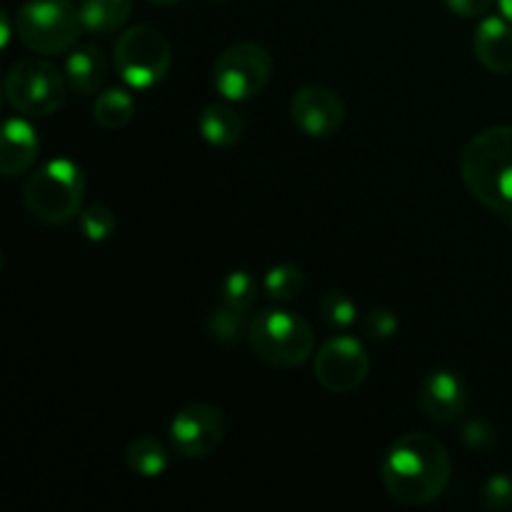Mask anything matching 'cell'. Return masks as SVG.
<instances>
[{"instance_id":"cell-1","label":"cell","mask_w":512,"mask_h":512,"mask_svg":"<svg viewBox=\"0 0 512 512\" xmlns=\"http://www.w3.org/2000/svg\"><path fill=\"white\" fill-rule=\"evenodd\" d=\"M453 475L450 453L428 433H405L395 440L380 465V480L395 503L423 508L445 493Z\"/></svg>"},{"instance_id":"cell-2","label":"cell","mask_w":512,"mask_h":512,"mask_svg":"<svg viewBox=\"0 0 512 512\" xmlns=\"http://www.w3.org/2000/svg\"><path fill=\"white\" fill-rule=\"evenodd\" d=\"M460 178L480 205L512 213V125L480 130L460 153Z\"/></svg>"},{"instance_id":"cell-3","label":"cell","mask_w":512,"mask_h":512,"mask_svg":"<svg viewBox=\"0 0 512 512\" xmlns=\"http://www.w3.org/2000/svg\"><path fill=\"white\" fill-rule=\"evenodd\" d=\"M85 200V173L78 163L58 158L35 170L23 188L28 213L43 225H65L78 218Z\"/></svg>"},{"instance_id":"cell-4","label":"cell","mask_w":512,"mask_h":512,"mask_svg":"<svg viewBox=\"0 0 512 512\" xmlns=\"http://www.w3.org/2000/svg\"><path fill=\"white\" fill-rule=\"evenodd\" d=\"M248 343L260 363L278 370H293L315 353V333L308 320L293 310L270 308L253 318Z\"/></svg>"},{"instance_id":"cell-5","label":"cell","mask_w":512,"mask_h":512,"mask_svg":"<svg viewBox=\"0 0 512 512\" xmlns=\"http://www.w3.org/2000/svg\"><path fill=\"white\" fill-rule=\"evenodd\" d=\"M65 93H68V78L65 70L45 55H28L20 58L5 75V100L10 108L28 118H48L55 110L63 108Z\"/></svg>"},{"instance_id":"cell-6","label":"cell","mask_w":512,"mask_h":512,"mask_svg":"<svg viewBox=\"0 0 512 512\" xmlns=\"http://www.w3.org/2000/svg\"><path fill=\"white\" fill-rule=\"evenodd\" d=\"M18 38L38 55H60L78 43L83 18L70 0H28L18 10Z\"/></svg>"},{"instance_id":"cell-7","label":"cell","mask_w":512,"mask_h":512,"mask_svg":"<svg viewBox=\"0 0 512 512\" xmlns=\"http://www.w3.org/2000/svg\"><path fill=\"white\" fill-rule=\"evenodd\" d=\"M113 63L128 88L148 90L168 78L173 48L160 30L150 25H133L115 43Z\"/></svg>"},{"instance_id":"cell-8","label":"cell","mask_w":512,"mask_h":512,"mask_svg":"<svg viewBox=\"0 0 512 512\" xmlns=\"http://www.w3.org/2000/svg\"><path fill=\"white\" fill-rule=\"evenodd\" d=\"M273 78V55L260 43H235L213 63V85L230 103H243L268 88Z\"/></svg>"},{"instance_id":"cell-9","label":"cell","mask_w":512,"mask_h":512,"mask_svg":"<svg viewBox=\"0 0 512 512\" xmlns=\"http://www.w3.org/2000/svg\"><path fill=\"white\" fill-rule=\"evenodd\" d=\"M313 373L328 393H353L368 380L370 355L353 335H335L315 353Z\"/></svg>"},{"instance_id":"cell-10","label":"cell","mask_w":512,"mask_h":512,"mask_svg":"<svg viewBox=\"0 0 512 512\" xmlns=\"http://www.w3.org/2000/svg\"><path fill=\"white\" fill-rule=\"evenodd\" d=\"M225 440V415L213 403H193L178 410L170 423V443L183 458H208Z\"/></svg>"},{"instance_id":"cell-11","label":"cell","mask_w":512,"mask_h":512,"mask_svg":"<svg viewBox=\"0 0 512 512\" xmlns=\"http://www.w3.org/2000/svg\"><path fill=\"white\" fill-rule=\"evenodd\" d=\"M290 118L310 138H333L345 123V103L325 85H305L290 100Z\"/></svg>"},{"instance_id":"cell-12","label":"cell","mask_w":512,"mask_h":512,"mask_svg":"<svg viewBox=\"0 0 512 512\" xmlns=\"http://www.w3.org/2000/svg\"><path fill=\"white\" fill-rule=\"evenodd\" d=\"M420 410L435 425L458 423L470 403V393L465 380L455 370L438 368L430 370L420 383L418 393Z\"/></svg>"},{"instance_id":"cell-13","label":"cell","mask_w":512,"mask_h":512,"mask_svg":"<svg viewBox=\"0 0 512 512\" xmlns=\"http://www.w3.org/2000/svg\"><path fill=\"white\" fill-rule=\"evenodd\" d=\"M475 58L483 68L495 75L512 73V23L508 18H490L480 20L473 38Z\"/></svg>"},{"instance_id":"cell-14","label":"cell","mask_w":512,"mask_h":512,"mask_svg":"<svg viewBox=\"0 0 512 512\" xmlns=\"http://www.w3.org/2000/svg\"><path fill=\"white\" fill-rule=\"evenodd\" d=\"M40 155V138L25 118L5 120L3 145H0V170L5 178L28 173Z\"/></svg>"},{"instance_id":"cell-15","label":"cell","mask_w":512,"mask_h":512,"mask_svg":"<svg viewBox=\"0 0 512 512\" xmlns=\"http://www.w3.org/2000/svg\"><path fill=\"white\" fill-rule=\"evenodd\" d=\"M65 78L68 88L78 95L98 93L108 78V60L98 45H80L70 50L65 60Z\"/></svg>"},{"instance_id":"cell-16","label":"cell","mask_w":512,"mask_h":512,"mask_svg":"<svg viewBox=\"0 0 512 512\" xmlns=\"http://www.w3.org/2000/svg\"><path fill=\"white\" fill-rule=\"evenodd\" d=\"M198 130L205 143L213 145V148H233L245 133V118L233 105L210 103L200 113Z\"/></svg>"},{"instance_id":"cell-17","label":"cell","mask_w":512,"mask_h":512,"mask_svg":"<svg viewBox=\"0 0 512 512\" xmlns=\"http://www.w3.org/2000/svg\"><path fill=\"white\" fill-rule=\"evenodd\" d=\"M125 465L140 478H160L170 468V453L153 435H138L125 448Z\"/></svg>"},{"instance_id":"cell-18","label":"cell","mask_w":512,"mask_h":512,"mask_svg":"<svg viewBox=\"0 0 512 512\" xmlns=\"http://www.w3.org/2000/svg\"><path fill=\"white\" fill-rule=\"evenodd\" d=\"M135 0H80V18L83 28L90 33L108 35L123 28L133 15Z\"/></svg>"},{"instance_id":"cell-19","label":"cell","mask_w":512,"mask_h":512,"mask_svg":"<svg viewBox=\"0 0 512 512\" xmlns=\"http://www.w3.org/2000/svg\"><path fill=\"white\" fill-rule=\"evenodd\" d=\"M93 118L100 128L120 130L135 118V98L125 88H108L95 98Z\"/></svg>"},{"instance_id":"cell-20","label":"cell","mask_w":512,"mask_h":512,"mask_svg":"<svg viewBox=\"0 0 512 512\" xmlns=\"http://www.w3.org/2000/svg\"><path fill=\"white\" fill-rule=\"evenodd\" d=\"M250 323H253V320H248V313L220 303L218 308L210 310L208 318H205V330H208L210 338H213L215 343L233 345L238 343L243 335H248Z\"/></svg>"},{"instance_id":"cell-21","label":"cell","mask_w":512,"mask_h":512,"mask_svg":"<svg viewBox=\"0 0 512 512\" xmlns=\"http://www.w3.org/2000/svg\"><path fill=\"white\" fill-rule=\"evenodd\" d=\"M305 285H308L305 273L293 263L273 265L263 278L265 295H268L270 300H275V303H288V300H295L300 293H303Z\"/></svg>"},{"instance_id":"cell-22","label":"cell","mask_w":512,"mask_h":512,"mask_svg":"<svg viewBox=\"0 0 512 512\" xmlns=\"http://www.w3.org/2000/svg\"><path fill=\"white\" fill-rule=\"evenodd\" d=\"M318 315L330 330H350L360 323L358 305L345 290H328L320 295Z\"/></svg>"},{"instance_id":"cell-23","label":"cell","mask_w":512,"mask_h":512,"mask_svg":"<svg viewBox=\"0 0 512 512\" xmlns=\"http://www.w3.org/2000/svg\"><path fill=\"white\" fill-rule=\"evenodd\" d=\"M260 283L253 273L248 270H233L223 278V285H220V303L230 305L235 310H243V313H250L258 300Z\"/></svg>"},{"instance_id":"cell-24","label":"cell","mask_w":512,"mask_h":512,"mask_svg":"<svg viewBox=\"0 0 512 512\" xmlns=\"http://www.w3.org/2000/svg\"><path fill=\"white\" fill-rule=\"evenodd\" d=\"M80 230H83L85 238L90 243H105L110 235L118 228V218H115L113 210L103 203H93L88 208L80 210Z\"/></svg>"},{"instance_id":"cell-25","label":"cell","mask_w":512,"mask_h":512,"mask_svg":"<svg viewBox=\"0 0 512 512\" xmlns=\"http://www.w3.org/2000/svg\"><path fill=\"white\" fill-rule=\"evenodd\" d=\"M360 330H363L365 338L370 340H390L395 338L400 328L398 315L390 308H373L360 318Z\"/></svg>"},{"instance_id":"cell-26","label":"cell","mask_w":512,"mask_h":512,"mask_svg":"<svg viewBox=\"0 0 512 512\" xmlns=\"http://www.w3.org/2000/svg\"><path fill=\"white\" fill-rule=\"evenodd\" d=\"M480 503L485 510H508L512 508V478L508 475H493L480 490Z\"/></svg>"},{"instance_id":"cell-27","label":"cell","mask_w":512,"mask_h":512,"mask_svg":"<svg viewBox=\"0 0 512 512\" xmlns=\"http://www.w3.org/2000/svg\"><path fill=\"white\" fill-rule=\"evenodd\" d=\"M460 438H463V443L468 445L470 450H478V453H485V450L495 448V443H498V433H495L493 425L483 418L468 420V423L463 425Z\"/></svg>"},{"instance_id":"cell-28","label":"cell","mask_w":512,"mask_h":512,"mask_svg":"<svg viewBox=\"0 0 512 512\" xmlns=\"http://www.w3.org/2000/svg\"><path fill=\"white\" fill-rule=\"evenodd\" d=\"M495 0H445V5H448V10L453 15H458V18H485V15L490 13V8H493Z\"/></svg>"},{"instance_id":"cell-29","label":"cell","mask_w":512,"mask_h":512,"mask_svg":"<svg viewBox=\"0 0 512 512\" xmlns=\"http://www.w3.org/2000/svg\"><path fill=\"white\" fill-rule=\"evenodd\" d=\"M498 5H500V10H503L505 18L512 23V0H498Z\"/></svg>"},{"instance_id":"cell-30","label":"cell","mask_w":512,"mask_h":512,"mask_svg":"<svg viewBox=\"0 0 512 512\" xmlns=\"http://www.w3.org/2000/svg\"><path fill=\"white\" fill-rule=\"evenodd\" d=\"M10 40V23H8V13H3V48H8Z\"/></svg>"},{"instance_id":"cell-31","label":"cell","mask_w":512,"mask_h":512,"mask_svg":"<svg viewBox=\"0 0 512 512\" xmlns=\"http://www.w3.org/2000/svg\"><path fill=\"white\" fill-rule=\"evenodd\" d=\"M148 3H153V5H163V8H170V5H178L180 0H148Z\"/></svg>"},{"instance_id":"cell-32","label":"cell","mask_w":512,"mask_h":512,"mask_svg":"<svg viewBox=\"0 0 512 512\" xmlns=\"http://www.w3.org/2000/svg\"><path fill=\"white\" fill-rule=\"evenodd\" d=\"M508 225H510V230H512V213H508Z\"/></svg>"},{"instance_id":"cell-33","label":"cell","mask_w":512,"mask_h":512,"mask_svg":"<svg viewBox=\"0 0 512 512\" xmlns=\"http://www.w3.org/2000/svg\"><path fill=\"white\" fill-rule=\"evenodd\" d=\"M210 3H228V0H210Z\"/></svg>"}]
</instances>
